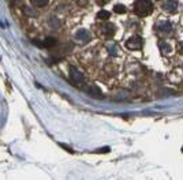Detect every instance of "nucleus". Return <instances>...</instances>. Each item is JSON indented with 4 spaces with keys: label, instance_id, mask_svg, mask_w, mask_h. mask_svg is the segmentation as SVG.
Instances as JSON below:
<instances>
[{
    "label": "nucleus",
    "instance_id": "1",
    "mask_svg": "<svg viewBox=\"0 0 183 180\" xmlns=\"http://www.w3.org/2000/svg\"><path fill=\"white\" fill-rule=\"evenodd\" d=\"M134 11L139 16H146L152 14L153 11V4L150 0H137L135 5H134Z\"/></svg>",
    "mask_w": 183,
    "mask_h": 180
},
{
    "label": "nucleus",
    "instance_id": "2",
    "mask_svg": "<svg viewBox=\"0 0 183 180\" xmlns=\"http://www.w3.org/2000/svg\"><path fill=\"white\" fill-rule=\"evenodd\" d=\"M142 45H144V41H142L141 37L138 36H133L130 37L127 41H126V46L131 49V51H135V49H141Z\"/></svg>",
    "mask_w": 183,
    "mask_h": 180
},
{
    "label": "nucleus",
    "instance_id": "3",
    "mask_svg": "<svg viewBox=\"0 0 183 180\" xmlns=\"http://www.w3.org/2000/svg\"><path fill=\"white\" fill-rule=\"evenodd\" d=\"M156 29L160 31V33L168 34V33H171V30H172V25H171V22H168V21H161V22L157 23Z\"/></svg>",
    "mask_w": 183,
    "mask_h": 180
},
{
    "label": "nucleus",
    "instance_id": "4",
    "mask_svg": "<svg viewBox=\"0 0 183 180\" xmlns=\"http://www.w3.org/2000/svg\"><path fill=\"white\" fill-rule=\"evenodd\" d=\"M68 71H70V77H71V79H73L74 82H81V81L84 79V75L74 67V66H70Z\"/></svg>",
    "mask_w": 183,
    "mask_h": 180
},
{
    "label": "nucleus",
    "instance_id": "5",
    "mask_svg": "<svg viewBox=\"0 0 183 180\" xmlns=\"http://www.w3.org/2000/svg\"><path fill=\"white\" fill-rule=\"evenodd\" d=\"M115 25L114 23H110V22H107V23H104L103 25V27H101V30H103V33L104 34H108V36H112L114 33H115Z\"/></svg>",
    "mask_w": 183,
    "mask_h": 180
},
{
    "label": "nucleus",
    "instance_id": "6",
    "mask_svg": "<svg viewBox=\"0 0 183 180\" xmlns=\"http://www.w3.org/2000/svg\"><path fill=\"white\" fill-rule=\"evenodd\" d=\"M164 10L168 11V12H175V11L178 10V1H175V0L167 1V3L164 4Z\"/></svg>",
    "mask_w": 183,
    "mask_h": 180
},
{
    "label": "nucleus",
    "instance_id": "7",
    "mask_svg": "<svg viewBox=\"0 0 183 180\" xmlns=\"http://www.w3.org/2000/svg\"><path fill=\"white\" fill-rule=\"evenodd\" d=\"M75 37H77V38H81L82 41H89V40H90V33L88 30H84V29H82V30L77 31Z\"/></svg>",
    "mask_w": 183,
    "mask_h": 180
},
{
    "label": "nucleus",
    "instance_id": "8",
    "mask_svg": "<svg viewBox=\"0 0 183 180\" xmlns=\"http://www.w3.org/2000/svg\"><path fill=\"white\" fill-rule=\"evenodd\" d=\"M110 16H111V12L107 10H100L97 12V19L99 21H107V19H110Z\"/></svg>",
    "mask_w": 183,
    "mask_h": 180
},
{
    "label": "nucleus",
    "instance_id": "9",
    "mask_svg": "<svg viewBox=\"0 0 183 180\" xmlns=\"http://www.w3.org/2000/svg\"><path fill=\"white\" fill-rule=\"evenodd\" d=\"M88 93H89L92 97H96V98L101 97V90H100L99 86H92V88H89L88 89Z\"/></svg>",
    "mask_w": 183,
    "mask_h": 180
},
{
    "label": "nucleus",
    "instance_id": "10",
    "mask_svg": "<svg viewBox=\"0 0 183 180\" xmlns=\"http://www.w3.org/2000/svg\"><path fill=\"white\" fill-rule=\"evenodd\" d=\"M159 48H160V51H161L163 55H168V53L171 52V46L168 45L167 42H164V41L159 42Z\"/></svg>",
    "mask_w": 183,
    "mask_h": 180
},
{
    "label": "nucleus",
    "instance_id": "11",
    "mask_svg": "<svg viewBox=\"0 0 183 180\" xmlns=\"http://www.w3.org/2000/svg\"><path fill=\"white\" fill-rule=\"evenodd\" d=\"M56 45V40L53 38V37H48V38H45L44 40V42H42V46H47V48H52V46Z\"/></svg>",
    "mask_w": 183,
    "mask_h": 180
},
{
    "label": "nucleus",
    "instance_id": "12",
    "mask_svg": "<svg viewBox=\"0 0 183 180\" xmlns=\"http://www.w3.org/2000/svg\"><path fill=\"white\" fill-rule=\"evenodd\" d=\"M34 7H44L48 4V0H30Z\"/></svg>",
    "mask_w": 183,
    "mask_h": 180
},
{
    "label": "nucleus",
    "instance_id": "13",
    "mask_svg": "<svg viewBox=\"0 0 183 180\" xmlns=\"http://www.w3.org/2000/svg\"><path fill=\"white\" fill-rule=\"evenodd\" d=\"M114 11H115L116 14H124L126 12V7L123 4H116L114 7Z\"/></svg>",
    "mask_w": 183,
    "mask_h": 180
},
{
    "label": "nucleus",
    "instance_id": "14",
    "mask_svg": "<svg viewBox=\"0 0 183 180\" xmlns=\"http://www.w3.org/2000/svg\"><path fill=\"white\" fill-rule=\"evenodd\" d=\"M60 146H62L63 149H66V151H68V153H74V150L70 147V146H67V145H64V143H60Z\"/></svg>",
    "mask_w": 183,
    "mask_h": 180
},
{
    "label": "nucleus",
    "instance_id": "15",
    "mask_svg": "<svg viewBox=\"0 0 183 180\" xmlns=\"http://www.w3.org/2000/svg\"><path fill=\"white\" fill-rule=\"evenodd\" d=\"M96 153H110V147H103V149L96 150Z\"/></svg>",
    "mask_w": 183,
    "mask_h": 180
},
{
    "label": "nucleus",
    "instance_id": "16",
    "mask_svg": "<svg viewBox=\"0 0 183 180\" xmlns=\"http://www.w3.org/2000/svg\"><path fill=\"white\" fill-rule=\"evenodd\" d=\"M77 3H78L79 5H86V4H88V0H78Z\"/></svg>",
    "mask_w": 183,
    "mask_h": 180
},
{
    "label": "nucleus",
    "instance_id": "17",
    "mask_svg": "<svg viewBox=\"0 0 183 180\" xmlns=\"http://www.w3.org/2000/svg\"><path fill=\"white\" fill-rule=\"evenodd\" d=\"M178 49H179V51H180V52H182V53H183V41H180V42H179V44H178Z\"/></svg>",
    "mask_w": 183,
    "mask_h": 180
}]
</instances>
